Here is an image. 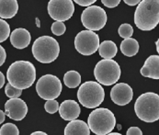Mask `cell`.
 Here are the masks:
<instances>
[{"label":"cell","mask_w":159,"mask_h":135,"mask_svg":"<svg viewBox=\"0 0 159 135\" xmlns=\"http://www.w3.org/2000/svg\"><path fill=\"white\" fill-rule=\"evenodd\" d=\"M8 83L19 89L30 88L36 79V69L29 61H17L13 63L7 72Z\"/></svg>","instance_id":"1"},{"label":"cell","mask_w":159,"mask_h":135,"mask_svg":"<svg viewBox=\"0 0 159 135\" xmlns=\"http://www.w3.org/2000/svg\"><path fill=\"white\" fill-rule=\"evenodd\" d=\"M134 23L141 30L154 29L159 23V0H142L134 13Z\"/></svg>","instance_id":"2"},{"label":"cell","mask_w":159,"mask_h":135,"mask_svg":"<svg viewBox=\"0 0 159 135\" xmlns=\"http://www.w3.org/2000/svg\"><path fill=\"white\" fill-rule=\"evenodd\" d=\"M134 111L144 122H155L159 119V96L154 92L142 94L135 101Z\"/></svg>","instance_id":"3"},{"label":"cell","mask_w":159,"mask_h":135,"mask_svg":"<svg viewBox=\"0 0 159 135\" xmlns=\"http://www.w3.org/2000/svg\"><path fill=\"white\" fill-rule=\"evenodd\" d=\"M60 53V45L51 36L39 37L32 45L34 58L43 64H51L55 61Z\"/></svg>","instance_id":"4"},{"label":"cell","mask_w":159,"mask_h":135,"mask_svg":"<svg viewBox=\"0 0 159 135\" xmlns=\"http://www.w3.org/2000/svg\"><path fill=\"white\" fill-rule=\"evenodd\" d=\"M88 125L89 130L96 135H106L112 132L116 125V119L110 110L99 108L89 114Z\"/></svg>","instance_id":"5"},{"label":"cell","mask_w":159,"mask_h":135,"mask_svg":"<svg viewBox=\"0 0 159 135\" xmlns=\"http://www.w3.org/2000/svg\"><path fill=\"white\" fill-rule=\"evenodd\" d=\"M77 98L87 109L98 108L105 98V91L98 82L88 81L82 84L77 91Z\"/></svg>","instance_id":"6"},{"label":"cell","mask_w":159,"mask_h":135,"mask_svg":"<svg viewBox=\"0 0 159 135\" xmlns=\"http://www.w3.org/2000/svg\"><path fill=\"white\" fill-rule=\"evenodd\" d=\"M120 74L121 71L119 64L112 59L100 60L94 69L97 82L107 87L116 84L120 77Z\"/></svg>","instance_id":"7"},{"label":"cell","mask_w":159,"mask_h":135,"mask_svg":"<svg viewBox=\"0 0 159 135\" xmlns=\"http://www.w3.org/2000/svg\"><path fill=\"white\" fill-rule=\"evenodd\" d=\"M107 13L98 6H89L82 12L81 22L83 26L92 31L103 29L107 23Z\"/></svg>","instance_id":"8"},{"label":"cell","mask_w":159,"mask_h":135,"mask_svg":"<svg viewBox=\"0 0 159 135\" xmlns=\"http://www.w3.org/2000/svg\"><path fill=\"white\" fill-rule=\"evenodd\" d=\"M63 89L60 79L52 74L43 75L36 84V91L43 99H55L60 95Z\"/></svg>","instance_id":"9"},{"label":"cell","mask_w":159,"mask_h":135,"mask_svg":"<svg viewBox=\"0 0 159 135\" xmlns=\"http://www.w3.org/2000/svg\"><path fill=\"white\" fill-rule=\"evenodd\" d=\"M99 46V37L89 29L82 30L75 36V50L82 55L89 56L95 53Z\"/></svg>","instance_id":"10"},{"label":"cell","mask_w":159,"mask_h":135,"mask_svg":"<svg viewBox=\"0 0 159 135\" xmlns=\"http://www.w3.org/2000/svg\"><path fill=\"white\" fill-rule=\"evenodd\" d=\"M75 6L72 0H50L48 3V13L56 21H66L72 18Z\"/></svg>","instance_id":"11"},{"label":"cell","mask_w":159,"mask_h":135,"mask_svg":"<svg viewBox=\"0 0 159 135\" xmlns=\"http://www.w3.org/2000/svg\"><path fill=\"white\" fill-rule=\"evenodd\" d=\"M5 114L13 120H22L28 113V106L25 101L19 98H10L5 104Z\"/></svg>","instance_id":"12"},{"label":"cell","mask_w":159,"mask_h":135,"mask_svg":"<svg viewBox=\"0 0 159 135\" xmlns=\"http://www.w3.org/2000/svg\"><path fill=\"white\" fill-rule=\"evenodd\" d=\"M134 97V90L125 83L116 84L111 91V98L118 106L129 104Z\"/></svg>","instance_id":"13"},{"label":"cell","mask_w":159,"mask_h":135,"mask_svg":"<svg viewBox=\"0 0 159 135\" xmlns=\"http://www.w3.org/2000/svg\"><path fill=\"white\" fill-rule=\"evenodd\" d=\"M58 111L63 119L70 121L77 119L80 115L81 110L77 102L72 99H68L62 102V104L59 106Z\"/></svg>","instance_id":"14"},{"label":"cell","mask_w":159,"mask_h":135,"mask_svg":"<svg viewBox=\"0 0 159 135\" xmlns=\"http://www.w3.org/2000/svg\"><path fill=\"white\" fill-rule=\"evenodd\" d=\"M31 41V36L29 30L23 28L15 29L10 34V43L15 48L22 50L27 48Z\"/></svg>","instance_id":"15"},{"label":"cell","mask_w":159,"mask_h":135,"mask_svg":"<svg viewBox=\"0 0 159 135\" xmlns=\"http://www.w3.org/2000/svg\"><path fill=\"white\" fill-rule=\"evenodd\" d=\"M140 73L144 77L152 79L159 78V56L150 55L144 62L143 66L141 68Z\"/></svg>","instance_id":"16"},{"label":"cell","mask_w":159,"mask_h":135,"mask_svg":"<svg viewBox=\"0 0 159 135\" xmlns=\"http://www.w3.org/2000/svg\"><path fill=\"white\" fill-rule=\"evenodd\" d=\"M66 135H89L90 130L89 125L80 119H73L70 120L65 129Z\"/></svg>","instance_id":"17"},{"label":"cell","mask_w":159,"mask_h":135,"mask_svg":"<svg viewBox=\"0 0 159 135\" xmlns=\"http://www.w3.org/2000/svg\"><path fill=\"white\" fill-rule=\"evenodd\" d=\"M19 11L17 0H0V18L3 20L12 19Z\"/></svg>","instance_id":"18"},{"label":"cell","mask_w":159,"mask_h":135,"mask_svg":"<svg viewBox=\"0 0 159 135\" xmlns=\"http://www.w3.org/2000/svg\"><path fill=\"white\" fill-rule=\"evenodd\" d=\"M98 50L99 55L103 59H112L116 56L118 52L117 45L112 41H104L103 43H99Z\"/></svg>","instance_id":"19"},{"label":"cell","mask_w":159,"mask_h":135,"mask_svg":"<svg viewBox=\"0 0 159 135\" xmlns=\"http://www.w3.org/2000/svg\"><path fill=\"white\" fill-rule=\"evenodd\" d=\"M120 51L124 55L128 57H133L136 55L137 52H139V43L134 38L124 39L120 43Z\"/></svg>","instance_id":"20"},{"label":"cell","mask_w":159,"mask_h":135,"mask_svg":"<svg viewBox=\"0 0 159 135\" xmlns=\"http://www.w3.org/2000/svg\"><path fill=\"white\" fill-rule=\"evenodd\" d=\"M64 83L69 88H75L81 83V75L76 71H68L64 75Z\"/></svg>","instance_id":"21"},{"label":"cell","mask_w":159,"mask_h":135,"mask_svg":"<svg viewBox=\"0 0 159 135\" xmlns=\"http://www.w3.org/2000/svg\"><path fill=\"white\" fill-rule=\"evenodd\" d=\"M20 131L13 123H6L0 128V135H19Z\"/></svg>","instance_id":"22"},{"label":"cell","mask_w":159,"mask_h":135,"mask_svg":"<svg viewBox=\"0 0 159 135\" xmlns=\"http://www.w3.org/2000/svg\"><path fill=\"white\" fill-rule=\"evenodd\" d=\"M118 33L121 38H124V39L131 38L134 34V28L132 27V25L128 23H123L119 27Z\"/></svg>","instance_id":"23"},{"label":"cell","mask_w":159,"mask_h":135,"mask_svg":"<svg viewBox=\"0 0 159 135\" xmlns=\"http://www.w3.org/2000/svg\"><path fill=\"white\" fill-rule=\"evenodd\" d=\"M10 36V27L8 23L3 19H0V43L7 41Z\"/></svg>","instance_id":"24"},{"label":"cell","mask_w":159,"mask_h":135,"mask_svg":"<svg viewBox=\"0 0 159 135\" xmlns=\"http://www.w3.org/2000/svg\"><path fill=\"white\" fill-rule=\"evenodd\" d=\"M5 93L7 95V97L9 98H15V97H19L21 96L22 90L19 89L15 87H13L12 85H10L9 83L7 84L6 88H5Z\"/></svg>","instance_id":"25"},{"label":"cell","mask_w":159,"mask_h":135,"mask_svg":"<svg viewBox=\"0 0 159 135\" xmlns=\"http://www.w3.org/2000/svg\"><path fill=\"white\" fill-rule=\"evenodd\" d=\"M51 30L54 35L61 36L66 32V27L65 23H63V21H55L52 23V25L51 27Z\"/></svg>","instance_id":"26"},{"label":"cell","mask_w":159,"mask_h":135,"mask_svg":"<svg viewBox=\"0 0 159 135\" xmlns=\"http://www.w3.org/2000/svg\"><path fill=\"white\" fill-rule=\"evenodd\" d=\"M44 109L48 113L50 114H54L58 111L59 110V103L55 99H49L45 102Z\"/></svg>","instance_id":"27"},{"label":"cell","mask_w":159,"mask_h":135,"mask_svg":"<svg viewBox=\"0 0 159 135\" xmlns=\"http://www.w3.org/2000/svg\"><path fill=\"white\" fill-rule=\"evenodd\" d=\"M102 4L110 8H113L119 6V4L120 3V0H101Z\"/></svg>","instance_id":"28"},{"label":"cell","mask_w":159,"mask_h":135,"mask_svg":"<svg viewBox=\"0 0 159 135\" xmlns=\"http://www.w3.org/2000/svg\"><path fill=\"white\" fill-rule=\"evenodd\" d=\"M73 1H75L77 5L81 7H89L92 6L97 0H73Z\"/></svg>","instance_id":"29"},{"label":"cell","mask_w":159,"mask_h":135,"mask_svg":"<svg viewBox=\"0 0 159 135\" xmlns=\"http://www.w3.org/2000/svg\"><path fill=\"white\" fill-rule=\"evenodd\" d=\"M127 135H142L143 134V133H142V131H141V129L140 128H138V127H131V128H129L128 129V131H127Z\"/></svg>","instance_id":"30"},{"label":"cell","mask_w":159,"mask_h":135,"mask_svg":"<svg viewBox=\"0 0 159 135\" xmlns=\"http://www.w3.org/2000/svg\"><path fill=\"white\" fill-rule=\"evenodd\" d=\"M6 58H7V52H6V50L0 45V66H2L6 61Z\"/></svg>","instance_id":"31"},{"label":"cell","mask_w":159,"mask_h":135,"mask_svg":"<svg viewBox=\"0 0 159 135\" xmlns=\"http://www.w3.org/2000/svg\"><path fill=\"white\" fill-rule=\"evenodd\" d=\"M125 4H127L128 6H131V7H134V6H136L138 5L142 0H123Z\"/></svg>","instance_id":"32"},{"label":"cell","mask_w":159,"mask_h":135,"mask_svg":"<svg viewBox=\"0 0 159 135\" xmlns=\"http://www.w3.org/2000/svg\"><path fill=\"white\" fill-rule=\"evenodd\" d=\"M5 80H6L5 75L3 74L2 72H0V89L4 87V85H5Z\"/></svg>","instance_id":"33"},{"label":"cell","mask_w":159,"mask_h":135,"mask_svg":"<svg viewBox=\"0 0 159 135\" xmlns=\"http://www.w3.org/2000/svg\"><path fill=\"white\" fill-rule=\"evenodd\" d=\"M5 119H6V114L0 110V124L3 123L5 121Z\"/></svg>","instance_id":"34"},{"label":"cell","mask_w":159,"mask_h":135,"mask_svg":"<svg viewBox=\"0 0 159 135\" xmlns=\"http://www.w3.org/2000/svg\"><path fill=\"white\" fill-rule=\"evenodd\" d=\"M32 135H46L47 133H44V132H34V133H31Z\"/></svg>","instance_id":"35"},{"label":"cell","mask_w":159,"mask_h":135,"mask_svg":"<svg viewBox=\"0 0 159 135\" xmlns=\"http://www.w3.org/2000/svg\"><path fill=\"white\" fill-rule=\"evenodd\" d=\"M156 46H157V52H159V40L157 41V43H156Z\"/></svg>","instance_id":"36"},{"label":"cell","mask_w":159,"mask_h":135,"mask_svg":"<svg viewBox=\"0 0 159 135\" xmlns=\"http://www.w3.org/2000/svg\"><path fill=\"white\" fill-rule=\"evenodd\" d=\"M109 135H120V133H108Z\"/></svg>","instance_id":"37"},{"label":"cell","mask_w":159,"mask_h":135,"mask_svg":"<svg viewBox=\"0 0 159 135\" xmlns=\"http://www.w3.org/2000/svg\"><path fill=\"white\" fill-rule=\"evenodd\" d=\"M36 21H37V26H38V27H41V25H40V20H39L38 19H36Z\"/></svg>","instance_id":"38"}]
</instances>
